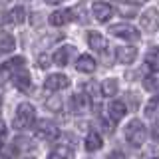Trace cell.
<instances>
[{
  "label": "cell",
  "mask_w": 159,
  "mask_h": 159,
  "mask_svg": "<svg viewBox=\"0 0 159 159\" xmlns=\"http://www.w3.org/2000/svg\"><path fill=\"white\" fill-rule=\"evenodd\" d=\"M92 12H93V16H96L98 22H107V20L113 16V8L106 2H93Z\"/></svg>",
  "instance_id": "obj_6"
},
{
  "label": "cell",
  "mask_w": 159,
  "mask_h": 159,
  "mask_svg": "<svg viewBox=\"0 0 159 159\" xmlns=\"http://www.w3.org/2000/svg\"><path fill=\"white\" fill-rule=\"evenodd\" d=\"M143 88L147 89V92H159V78L155 76H149L143 80Z\"/></svg>",
  "instance_id": "obj_24"
},
{
  "label": "cell",
  "mask_w": 159,
  "mask_h": 159,
  "mask_svg": "<svg viewBox=\"0 0 159 159\" xmlns=\"http://www.w3.org/2000/svg\"><path fill=\"white\" fill-rule=\"evenodd\" d=\"M4 137H6V123L0 119V139H4Z\"/></svg>",
  "instance_id": "obj_30"
},
{
  "label": "cell",
  "mask_w": 159,
  "mask_h": 159,
  "mask_svg": "<svg viewBox=\"0 0 159 159\" xmlns=\"http://www.w3.org/2000/svg\"><path fill=\"white\" fill-rule=\"evenodd\" d=\"M141 28L145 30V32H157V28H159V12L155 8H149V10H145V12L141 14Z\"/></svg>",
  "instance_id": "obj_5"
},
{
  "label": "cell",
  "mask_w": 159,
  "mask_h": 159,
  "mask_svg": "<svg viewBox=\"0 0 159 159\" xmlns=\"http://www.w3.org/2000/svg\"><path fill=\"white\" fill-rule=\"evenodd\" d=\"M125 139L131 143L133 147L143 145V143H145V139H147V129H145V125H143L139 119H131V121L127 123V127H125Z\"/></svg>",
  "instance_id": "obj_1"
},
{
  "label": "cell",
  "mask_w": 159,
  "mask_h": 159,
  "mask_svg": "<svg viewBox=\"0 0 159 159\" xmlns=\"http://www.w3.org/2000/svg\"><path fill=\"white\" fill-rule=\"evenodd\" d=\"M14 82H16V88L20 92H30V88H32V82H30V76L26 70H20L16 78H14Z\"/></svg>",
  "instance_id": "obj_18"
},
{
  "label": "cell",
  "mask_w": 159,
  "mask_h": 159,
  "mask_svg": "<svg viewBox=\"0 0 159 159\" xmlns=\"http://www.w3.org/2000/svg\"><path fill=\"white\" fill-rule=\"evenodd\" d=\"M24 20H26V10H24L22 6H16L12 8L10 12L4 16V22L6 24H14V26H18V24H22Z\"/></svg>",
  "instance_id": "obj_12"
},
{
  "label": "cell",
  "mask_w": 159,
  "mask_h": 159,
  "mask_svg": "<svg viewBox=\"0 0 159 159\" xmlns=\"http://www.w3.org/2000/svg\"><path fill=\"white\" fill-rule=\"evenodd\" d=\"M28 159H32V157H28Z\"/></svg>",
  "instance_id": "obj_35"
},
{
  "label": "cell",
  "mask_w": 159,
  "mask_h": 159,
  "mask_svg": "<svg viewBox=\"0 0 159 159\" xmlns=\"http://www.w3.org/2000/svg\"><path fill=\"white\" fill-rule=\"evenodd\" d=\"M109 34L123 40H129V42H137L139 40V32L137 28H133L131 24H116V26H109Z\"/></svg>",
  "instance_id": "obj_4"
},
{
  "label": "cell",
  "mask_w": 159,
  "mask_h": 159,
  "mask_svg": "<svg viewBox=\"0 0 159 159\" xmlns=\"http://www.w3.org/2000/svg\"><path fill=\"white\" fill-rule=\"evenodd\" d=\"M46 2H48V4H60L62 0H46Z\"/></svg>",
  "instance_id": "obj_32"
},
{
  "label": "cell",
  "mask_w": 159,
  "mask_h": 159,
  "mask_svg": "<svg viewBox=\"0 0 159 159\" xmlns=\"http://www.w3.org/2000/svg\"><path fill=\"white\" fill-rule=\"evenodd\" d=\"M116 58H117V62H121V64H131L133 60L137 58V50L131 48V46H121V48L116 50Z\"/></svg>",
  "instance_id": "obj_10"
},
{
  "label": "cell",
  "mask_w": 159,
  "mask_h": 159,
  "mask_svg": "<svg viewBox=\"0 0 159 159\" xmlns=\"http://www.w3.org/2000/svg\"><path fill=\"white\" fill-rule=\"evenodd\" d=\"M145 113H147L149 117L159 116V96L153 98V99H149V103H147V107H145Z\"/></svg>",
  "instance_id": "obj_25"
},
{
  "label": "cell",
  "mask_w": 159,
  "mask_h": 159,
  "mask_svg": "<svg viewBox=\"0 0 159 159\" xmlns=\"http://www.w3.org/2000/svg\"><path fill=\"white\" fill-rule=\"evenodd\" d=\"M72 109L74 111H78V113H84V111H88L89 106H92V102H89V98H88V93H76V96L72 98Z\"/></svg>",
  "instance_id": "obj_9"
},
{
  "label": "cell",
  "mask_w": 159,
  "mask_h": 159,
  "mask_svg": "<svg viewBox=\"0 0 159 159\" xmlns=\"http://www.w3.org/2000/svg\"><path fill=\"white\" fill-rule=\"evenodd\" d=\"M0 107H2V98H0Z\"/></svg>",
  "instance_id": "obj_34"
},
{
  "label": "cell",
  "mask_w": 159,
  "mask_h": 159,
  "mask_svg": "<svg viewBox=\"0 0 159 159\" xmlns=\"http://www.w3.org/2000/svg\"><path fill=\"white\" fill-rule=\"evenodd\" d=\"M153 131H155V133H153V135H155V137H159V125H157L155 129H153Z\"/></svg>",
  "instance_id": "obj_33"
},
{
  "label": "cell",
  "mask_w": 159,
  "mask_h": 159,
  "mask_svg": "<svg viewBox=\"0 0 159 159\" xmlns=\"http://www.w3.org/2000/svg\"><path fill=\"white\" fill-rule=\"evenodd\" d=\"M46 89H52V92H58V89H64L70 86V80L64 76V74H52V76L46 78Z\"/></svg>",
  "instance_id": "obj_7"
},
{
  "label": "cell",
  "mask_w": 159,
  "mask_h": 159,
  "mask_svg": "<svg viewBox=\"0 0 159 159\" xmlns=\"http://www.w3.org/2000/svg\"><path fill=\"white\" fill-rule=\"evenodd\" d=\"M117 89H119L117 80H103V82H102V93L106 98H113L117 93Z\"/></svg>",
  "instance_id": "obj_20"
},
{
  "label": "cell",
  "mask_w": 159,
  "mask_h": 159,
  "mask_svg": "<svg viewBox=\"0 0 159 159\" xmlns=\"http://www.w3.org/2000/svg\"><path fill=\"white\" fill-rule=\"evenodd\" d=\"M38 64H40V68H48L50 64H52V56H50V54H40Z\"/></svg>",
  "instance_id": "obj_27"
},
{
  "label": "cell",
  "mask_w": 159,
  "mask_h": 159,
  "mask_svg": "<svg viewBox=\"0 0 159 159\" xmlns=\"http://www.w3.org/2000/svg\"><path fill=\"white\" fill-rule=\"evenodd\" d=\"M72 52H74V48H72V46H64V48H60V50H56V52L52 54V62H54V64H58V66H66L68 60H70V56H72Z\"/></svg>",
  "instance_id": "obj_15"
},
{
  "label": "cell",
  "mask_w": 159,
  "mask_h": 159,
  "mask_svg": "<svg viewBox=\"0 0 159 159\" xmlns=\"http://www.w3.org/2000/svg\"><path fill=\"white\" fill-rule=\"evenodd\" d=\"M155 159H157V157H155Z\"/></svg>",
  "instance_id": "obj_36"
},
{
  "label": "cell",
  "mask_w": 159,
  "mask_h": 159,
  "mask_svg": "<svg viewBox=\"0 0 159 159\" xmlns=\"http://www.w3.org/2000/svg\"><path fill=\"white\" fill-rule=\"evenodd\" d=\"M145 64L151 70H159V48H151L145 56Z\"/></svg>",
  "instance_id": "obj_21"
},
{
  "label": "cell",
  "mask_w": 159,
  "mask_h": 159,
  "mask_svg": "<svg viewBox=\"0 0 159 159\" xmlns=\"http://www.w3.org/2000/svg\"><path fill=\"white\" fill-rule=\"evenodd\" d=\"M16 48V42L10 34H0V52H12Z\"/></svg>",
  "instance_id": "obj_22"
},
{
  "label": "cell",
  "mask_w": 159,
  "mask_h": 159,
  "mask_svg": "<svg viewBox=\"0 0 159 159\" xmlns=\"http://www.w3.org/2000/svg\"><path fill=\"white\" fill-rule=\"evenodd\" d=\"M70 20H74L72 10H58V12H54L52 16H50V24H52V26H64Z\"/></svg>",
  "instance_id": "obj_14"
},
{
  "label": "cell",
  "mask_w": 159,
  "mask_h": 159,
  "mask_svg": "<svg viewBox=\"0 0 159 159\" xmlns=\"http://www.w3.org/2000/svg\"><path fill=\"white\" fill-rule=\"evenodd\" d=\"M99 147H102V135L96 131H89L86 137V149L88 151H98Z\"/></svg>",
  "instance_id": "obj_19"
},
{
  "label": "cell",
  "mask_w": 159,
  "mask_h": 159,
  "mask_svg": "<svg viewBox=\"0 0 159 159\" xmlns=\"http://www.w3.org/2000/svg\"><path fill=\"white\" fill-rule=\"evenodd\" d=\"M34 117H36V109H34L32 103L24 102L18 106L16 117H14V127L16 129H26L34 123Z\"/></svg>",
  "instance_id": "obj_2"
},
{
  "label": "cell",
  "mask_w": 159,
  "mask_h": 159,
  "mask_svg": "<svg viewBox=\"0 0 159 159\" xmlns=\"http://www.w3.org/2000/svg\"><path fill=\"white\" fill-rule=\"evenodd\" d=\"M18 147L14 145H0V159H16Z\"/></svg>",
  "instance_id": "obj_23"
},
{
  "label": "cell",
  "mask_w": 159,
  "mask_h": 159,
  "mask_svg": "<svg viewBox=\"0 0 159 159\" xmlns=\"http://www.w3.org/2000/svg\"><path fill=\"white\" fill-rule=\"evenodd\" d=\"M127 2H131V4H141V2H145V0H127Z\"/></svg>",
  "instance_id": "obj_31"
},
{
  "label": "cell",
  "mask_w": 159,
  "mask_h": 159,
  "mask_svg": "<svg viewBox=\"0 0 159 159\" xmlns=\"http://www.w3.org/2000/svg\"><path fill=\"white\" fill-rule=\"evenodd\" d=\"M24 64H26V60L24 58H12V60H8L6 64L2 66V70H0V76L2 78H6L10 72H20V70H24Z\"/></svg>",
  "instance_id": "obj_11"
},
{
  "label": "cell",
  "mask_w": 159,
  "mask_h": 159,
  "mask_svg": "<svg viewBox=\"0 0 159 159\" xmlns=\"http://www.w3.org/2000/svg\"><path fill=\"white\" fill-rule=\"evenodd\" d=\"M107 111H109V117H111L113 121H119V119L125 116V103L119 102V99H113V102H109Z\"/></svg>",
  "instance_id": "obj_13"
},
{
  "label": "cell",
  "mask_w": 159,
  "mask_h": 159,
  "mask_svg": "<svg viewBox=\"0 0 159 159\" xmlns=\"http://www.w3.org/2000/svg\"><path fill=\"white\" fill-rule=\"evenodd\" d=\"M76 70L78 72H84V74H92L96 70V60L92 56H80L78 62H76Z\"/></svg>",
  "instance_id": "obj_17"
},
{
  "label": "cell",
  "mask_w": 159,
  "mask_h": 159,
  "mask_svg": "<svg viewBox=\"0 0 159 159\" xmlns=\"http://www.w3.org/2000/svg\"><path fill=\"white\" fill-rule=\"evenodd\" d=\"M88 44H89V48L96 50V52H103V50L107 48L106 36H102L99 32H88Z\"/></svg>",
  "instance_id": "obj_8"
},
{
  "label": "cell",
  "mask_w": 159,
  "mask_h": 159,
  "mask_svg": "<svg viewBox=\"0 0 159 159\" xmlns=\"http://www.w3.org/2000/svg\"><path fill=\"white\" fill-rule=\"evenodd\" d=\"M135 12H137V10L133 8V6H131V8H127V6H119V14H123V16H127V18H129V16H133Z\"/></svg>",
  "instance_id": "obj_28"
},
{
  "label": "cell",
  "mask_w": 159,
  "mask_h": 159,
  "mask_svg": "<svg viewBox=\"0 0 159 159\" xmlns=\"http://www.w3.org/2000/svg\"><path fill=\"white\" fill-rule=\"evenodd\" d=\"M74 149L72 147H68V145H56L50 151V155L48 159H74Z\"/></svg>",
  "instance_id": "obj_16"
},
{
  "label": "cell",
  "mask_w": 159,
  "mask_h": 159,
  "mask_svg": "<svg viewBox=\"0 0 159 159\" xmlns=\"http://www.w3.org/2000/svg\"><path fill=\"white\" fill-rule=\"evenodd\" d=\"M107 159H125V155H123L121 151H113V153H109Z\"/></svg>",
  "instance_id": "obj_29"
},
{
  "label": "cell",
  "mask_w": 159,
  "mask_h": 159,
  "mask_svg": "<svg viewBox=\"0 0 159 159\" xmlns=\"http://www.w3.org/2000/svg\"><path fill=\"white\" fill-rule=\"evenodd\" d=\"M62 106H64L62 98H50V99H46V107L50 109V111H62Z\"/></svg>",
  "instance_id": "obj_26"
},
{
  "label": "cell",
  "mask_w": 159,
  "mask_h": 159,
  "mask_svg": "<svg viewBox=\"0 0 159 159\" xmlns=\"http://www.w3.org/2000/svg\"><path fill=\"white\" fill-rule=\"evenodd\" d=\"M34 133L40 139H56L58 137V127L50 119H38L34 125Z\"/></svg>",
  "instance_id": "obj_3"
}]
</instances>
